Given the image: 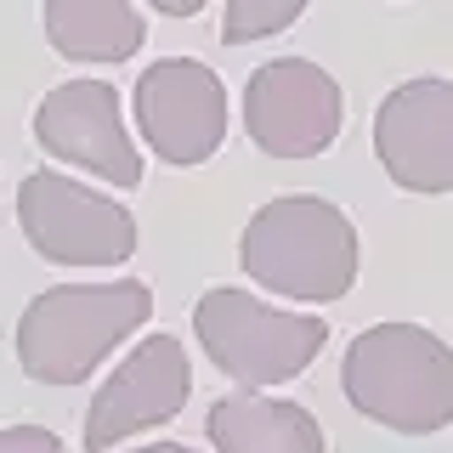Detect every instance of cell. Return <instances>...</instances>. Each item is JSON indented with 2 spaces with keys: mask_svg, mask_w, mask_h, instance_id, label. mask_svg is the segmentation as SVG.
<instances>
[{
  "mask_svg": "<svg viewBox=\"0 0 453 453\" xmlns=\"http://www.w3.org/2000/svg\"><path fill=\"white\" fill-rule=\"evenodd\" d=\"M0 453H63V436L46 431V425H6Z\"/></svg>",
  "mask_w": 453,
  "mask_h": 453,
  "instance_id": "cell-14",
  "label": "cell"
},
{
  "mask_svg": "<svg viewBox=\"0 0 453 453\" xmlns=\"http://www.w3.org/2000/svg\"><path fill=\"white\" fill-rule=\"evenodd\" d=\"M374 159L403 193H453V80H403L374 113Z\"/></svg>",
  "mask_w": 453,
  "mask_h": 453,
  "instance_id": "cell-10",
  "label": "cell"
},
{
  "mask_svg": "<svg viewBox=\"0 0 453 453\" xmlns=\"http://www.w3.org/2000/svg\"><path fill=\"white\" fill-rule=\"evenodd\" d=\"M136 131L165 165L193 170L226 142V85L198 57H159L136 74Z\"/></svg>",
  "mask_w": 453,
  "mask_h": 453,
  "instance_id": "cell-7",
  "label": "cell"
},
{
  "mask_svg": "<svg viewBox=\"0 0 453 453\" xmlns=\"http://www.w3.org/2000/svg\"><path fill=\"white\" fill-rule=\"evenodd\" d=\"M148 318L153 289L142 278L51 283L18 318V363L35 386H85Z\"/></svg>",
  "mask_w": 453,
  "mask_h": 453,
  "instance_id": "cell-1",
  "label": "cell"
},
{
  "mask_svg": "<svg viewBox=\"0 0 453 453\" xmlns=\"http://www.w3.org/2000/svg\"><path fill=\"white\" fill-rule=\"evenodd\" d=\"M35 142L51 159L91 170L96 181L142 188V153L125 131L119 91L108 80H63L57 91H46L35 108Z\"/></svg>",
  "mask_w": 453,
  "mask_h": 453,
  "instance_id": "cell-9",
  "label": "cell"
},
{
  "mask_svg": "<svg viewBox=\"0 0 453 453\" xmlns=\"http://www.w3.org/2000/svg\"><path fill=\"white\" fill-rule=\"evenodd\" d=\"M193 396V363H188V346L176 334H148L131 346L113 374L96 386L91 408H85V448L103 453V448H119L142 431H159L188 408Z\"/></svg>",
  "mask_w": 453,
  "mask_h": 453,
  "instance_id": "cell-8",
  "label": "cell"
},
{
  "mask_svg": "<svg viewBox=\"0 0 453 453\" xmlns=\"http://www.w3.org/2000/svg\"><path fill=\"white\" fill-rule=\"evenodd\" d=\"M18 226L51 266H125L136 255L131 210L63 170H28L18 181Z\"/></svg>",
  "mask_w": 453,
  "mask_h": 453,
  "instance_id": "cell-5",
  "label": "cell"
},
{
  "mask_svg": "<svg viewBox=\"0 0 453 453\" xmlns=\"http://www.w3.org/2000/svg\"><path fill=\"white\" fill-rule=\"evenodd\" d=\"M193 334L233 386L273 391L283 380H301L306 363H318L329 323L311 311H283L250 289H233V283H216L193 306Z\"/></svg>",
  "mask_w": 453,
  "mask_h": 453,
  "instance_id": "cell-4",
  "label": "cell"
},
{
  "mask_svg": "<svg viewBox=\"0 0 453 453\" xmlns=\"http://www.w3.org/2000/svg\"><path fill=\"white\" fill-rule=\"evenodd\" d=\"M46 40L68 63H131L148 40L136 0H46Z\"/></svg>",
  "mask_w": 453,
  "mask_h": 453,
  "instance_id": "cell-12",
  "label": "cell"
},
{
  "mask_svg": "<svg viewBox=\"0 0 453 453\" xmlns=\"http://www.w3.org/2000/svg\"><path fill=\"white\" fill-rule=\"evenodd\" d=\"M357 261L363 250H357L351 216L311 193L266 198L244 226V244H238V266L261 289L301 306L346 301L351 283H357Z\"/></svg>",
  "mask_w": 453,
  "mask_h": 453,
  "instance_id": "cell-2",
  "label": "cell"
},
{
  "mask_svg": "<svg viewBox=\"0 0 453 453\" xmlns=\"http://www.w3.org/2000/svg\"><path fill=\"white\" fill-rule=\"evenodd\" d=\"M204 436L221 453H323V425L289 396H266V391H226L210 403Z\"/></svg>",
  "mask_w": 453,
  "mask_h": 453,
  "instance_id": "cell-11",
  "label": "cell"
},
{
  "mask_svg": "<svg viewBox=\"0 0 453 453\" xmlns=\"http://www.w3.org/2000/svg\"><path fill=\"white\" fill-rule=\"evenodd\" d=\"M148 6H159L165 18H198V12H204L210 0H148Z\"/></svg>",
  "mask_w": 453,
  "mask_h": 453,
  "instance_id": "cell-15",
  "label": "cell"
},
{
  "mask_svg": "<svg viewBox=\"0 0 453 453\" xmlns=\"http://www.w3.org/2000/svg\"><path fill=\"white\" fill-rule=\"evenodd\" d=\"M346 96L311 57H273L244 85V131L273 159H318L340 142Z\"/></svg>",
  "mask_w": 453,
  "mask_h": 453,
  "instance_id": "cell-6",
  "label": "cell"
},
{
  "mask_svg": "<svg viewBox=\"0 0 453 453\" xmlns=\"http://www.w3.org/2000/svg\"><path fill=\"white\" fill-rule=\"evenodd\" d=\"M311 0H226V18H221V40L226 46H255V40H273L283 35Z\"/></svg>",
  "mask_w": 453,
  "mask_h": 453,
  "instance_id": "cell-13",
  "label": "cell"
},
{
  "mask_svg": "<svg viewBox=\"0 0 453 453\" xmlns=\"http://www.w3.org/2000/svg\"><path fill=\"white\" fill-rule=\"evenodd\" d=\"M340 391L386 431L431 436L453 425V346L419 323H374L346 346Z\"/></svg>",
  "mask_w": 453,
  "mask_h": 453,
  "instance_id": "cell-3",
  "label": "cell"
}]
</instances>
